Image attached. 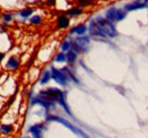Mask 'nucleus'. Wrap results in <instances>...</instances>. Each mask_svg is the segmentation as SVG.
<instances>
[{"instance_id":"obj_1","label":"nucleus","mask_w":148,"mask_h":138,"mask_svg":"<svg viewBox=\"0 0 148 138\" xmlns=\"http://www.w3.org/2000/svg\"><path fill=\"white\" fill-rule=\"evenodd\" d=\"M39 96L48 100V101H51V102H55L58 103L65 111L69 116H72L71 113V110L69 108V105L66 103V93L63 92L62 89L57 88V87H48L47 89H43V91H40L39 93Z\"/></svg>"},{"instance_id":"obj_2","label":"nucleus","mask_w":148,"mask_h":138,"mask_svg":"<svg viewBox=\"0 0 148 138\" xmlns=\"http://www.w3.org/2000/svg\"><path fill=\"white\" fill-rule=\"evenodd\" d=\"M95 20L100 26L103 33L106 36V39L107 37L113 39V37H116L117 36V30H116L114 23H112L108 19H106L105 17H101V16H97V17L95 18Z\"/></svg>"},{"instance_id":"obj_3","label":"nucleus","mask_w":148,"mask_h":138,"mask_svg":"<svg viewBox=\"0 0 148 138\" xmlns=\"http://www.w3.org/2000/svg\"><path fill=\"white\" fill-rule=\"evenodd\" d=\"M125 17H127V12L124 9H120V8H116V7L108 8L105 13V18L108 19L112 23L121 22Z\"/></svg>"},{"instance_id":"obj_4","label":"nucleus","mask_w":148,"mask_h":138,"mask_svg":"<svg viewBox=\"0 0 148 138\" xmlns=\"http://www.w3.org/2000/svg\"><path fill=\"white\" fill-rule=\"evenodd\" d=\"M47 121H57V122H60L62 124H64L65 127H67L69 129H71L74 134H76V135L81 136L82 138H90L87 134H84L81 129L76 128V127L73 126L70 121L65 120V119H63V118H60V117H57V116H47Z\"/></svg>"},{"instance_id":"obj_5","label":"nucleus","mask_w":148,"mask_h":138,"mask_svg":"<svg viewBox=\"0 0 148 138\" xmlns=\"http://www.w3.org/2000/svg\"><path fill=\"white\" fill-rule=\"evenodd\" d=\"M50 74H51V79H54L58 85L66 86L69 84L67 77L65 76V74L60 69H57L55 67H50Z\"/></svg>"},{"instance_id":"obj_6","label":"nucleus","mask_w":148,"mask_h":138,"mask_svg":"<svg viewBox=\"0 0 148 138\" xmlns=\"http://www.w3.org/2000/svg\"><path fill=\"white\" fill-rule=\"evenodd\" d=\"M88 32H89L90 36H92V37H97V39H106V36H105V34L103 33L100 26H99V25L97 24V22L95 20V18H93V19H90V22H89V25H88Z\"/></svg>"},{"instance_id":"obj_7","label":"nucleus","mask_w":148,"mask_h":138,"mask_svg":"<svg viewBox=\"0 0 148 138\" xmlns=\"http://www.w3.org/2000/svg\"><path fill=\"white\" fill-rule=\"evenodd\" d=\"M36 104H39L41 105L42 108H45L46 110H51V109H55V102H51V101H48L41 96L38 95L37 97H33L31 100V105H36Z\"/></svg>"},{"instance_id":"obj_8","label":"nucleus","mask_w":148,"mask_h":138,"mask_svg":"<svg viewBox=\"0 0 148 138\" xmlns=\"http://www.w3.org/2000/svg\"><path fill=\"white\" fill-rule=\"evenodd\" d=\"M144 8H147V3L145 2V0H134L124 6L125 12H133V10H139Z\"/></svg>"},{"instance_id":"obj_9","label":"nucleus","mask_w":148,"mask_h":138,"mask_svg":"<svg viewBox=\"0 0 148 138\" xmlns=\"http://www.w3.org/2000/svg\"><path fill=\"white\" fill-rule=\"evenodd\" d=\"M74 41H75V43L82 49L83 53L88 51V49H89V44H90V36H88V35L77 36V37L74 39Z\"/></svg>"},{"instance_id":"obj_10","label":"nucleus","mask_w":148,"mask_h":138,"mask_svg":"<svg viewBox=\"0 0 148 138\" xmlns=\"http://www.w3.org/2000/svg\"><path fill=\"white\" fill-rule=\"evenodd\" d=\"M21 66V59L17 55H10L7 60L6 64V69L9 71H16Z\"/></svg>"},{"instance_id":"obj_11","label":"nucleus","mask_w":148,"mask_h":138,"mask_svg":"<svg viewBox=\"0 0 148 138\" xmlns=\"http://www.w3.org/2000/svg\"><path fill=\"white\" fill-rule=\"evenodd\" d=\"M56 26L58 30H66L70 26V18L66 15H59L56 19Z\"/></svg>"},{"instance_id":"obj_12","label":"nucleus","mask_w":148,"mask_h":138,"mask_svg":"<svg viewBox=\"0 0 148 138\" xmlns=\"http://www.w3.org/2000/svg\"><path fill=\"white\" fill-rule=\"evenodd\" d=\"M87 31H88V26L86 24H77L70 30V35L76 34L77 36H82V35H86Z\"/></svg>"},{"instance_id":"obj_13","label":"nucleus","mask_w":148,"mask_h":138,"mask_svg":"<svg viewBox=\"0 0 148 138\" xmlns=\"http://www.w3.org/2000/svg\"><path fill=\"white\" fill-rule=\"evenodd\" d=\"M42 129H43V123H37L29 127V133L33 136V138H42L41 136Z\"/></svg>"},{"instance_id":"obj_14","label":"nucleus","mask_w":148,"mask_h":138,"mask_svg":"<svg viewBox=\"0 0 148 138\" xmlns=\"http://www.w3.org/2000/svg\"><path fill=\"white\" fill-rule=\"evenodd\" d=\"M60 70L65 74V76L67 77L69 82H72V83H74V84H80V80L77 79V77L73 74V71L70 69V67H64V68L60 69Z\"/></svg>"},{"instance_id":"obj_15","label":"nucleus","mask_w":148,"mask_h":138,"mask_svg":"<svg viewBox=\"0 0 148 138\" xmlns=\"http://www.w3.org/2000/svg\"><path fill=\"white\" fill-rule=\"evenodd\" d=\"M83 13V8H81V7H74V8H71V9H69L64 15H66L69 18H73V17H76V16H80L81 14Z\"/></svg>"},{"instance_id":"obj_16","label":"nucleus","mask_w":148,"mask_h":138,"mask_svg":"<svg viewBox=\"0 0 148 138\" xmlns=\"http://www.w3.org/2000/svg\"><path fill=\"white\" fill-rule=\"evenodd\" d=\"M51 79V74H50V69H47L42 72V76L40 78V84L41 85H47Z\"/></svg>"},{"instance_id":"obj_17","label":"nucleus","mask_w":148,"mask_h":138,"mask_svg":"<svg viewBox=\"0 0 148 138\" xmlns=\"http://www.w3.org/2000/svg\"><path fill=\"white\" fill-rule=\"evenodd\" d=\"M14 131V127L12 124H7V123H3V124H0V134L1 135H9Z\"/></svg>"},{"instance_id":"obj_18","label":"nucleus","mask_w":148,"mask_h":138,"mask_svg":"<svg viewBox=\"0 0 148 138\" xmlns=\"http://www.w3.org/2000/svg\"><path fill=\"white\" fill-rule=\"evenodd\" d=\"M65 54H66V62H69V65H73V64L76 62V60H77V54L74 51L70 50V51L66 52Z\"/></svg>"},{"instance_id":"obj_19","label":"nucleus","mask_w":148,"mask_h":138,"mask_svg":"<svg viewBox=\"0 0 148 138\" xmlns=\"http://www.w3.org/2000/svg\"><path fill=\"white\" fill-rule=\"evenodd\" d=\"M13 18H14V14L13 13L6 12V13H2V15L0 17V20H1L2 24H8V23H10L13 20Z\"/></svg>"},{"instance_id":"obj_20","label":"nucleus","mask_w":148,"mask_h":138,"mask_svg":"<svg viewBox=\"0 0 148 138\" xmlns=\"http://www.w3.org/2000/svg\"><path fill=\"white\" fill-rule=\"evenodd\" d=\"M33 13H34V8H25L18 12V15L22 18H30Z\"/></svg>"},{"instance_id":"obj_21","label":"nucleus","mask_w":148,"mask_h":138,"mask_svg":"<svg viewBox=\"0 0 148 138\" xmlns=\"http://www.w3.org/2000/svg\"><path fill=\"white\" fill-rule=\"evenodd\" d=\"M60 50H62V52H64V53L71 50V41H70V37H67L65 41L62 42V44H60Z\"/></svg>"},{"instance_id":"obj_22","label":"nucleus","mask_w":148,"mask_h":138,"mask_svg":"<svg viewBox=\"0 0 148 138\" xmlns=\"http://www.w3.org/2000/svg\"><path fill=\"white\" fill-rule=\"evenodd\" d=\"M55 62H58V64H63V62H66V54L64 52H58L54 58Z\"/></svg>"},{"instance_id":"obj_23","label":"nucleus","mask_w":148,"mask_h":138,"mask_svg":"<svg viewBox=\"0 0 148 138\" xmlns=\"http://www.w3.org/2000/svg\"><path fill=\"white\" fill-rule=\"evenodd\" d=\"M30 24L31 25H40L42 23V17L40 15H34V16H31L29 19Z\"/></svg>"},{"instance_id":"obj_24","label":"nucleus","mask_w":148,"mask_h":138,"mask_svg":"<svg viewBox=\"0 0 148 138\" xmlns=\"http://www.w3.org/2000/svg\"><path fill=\"white\" fill-rule=\"evenodd\" d=\"M92 2H93V0H77V1H76L77 6L81 7V8H83V7H86V6L92 5Z\"/></svg>"},{"instance_id":"obj_25","label":"nucleus","mask_w":148,"mask_h":138,"mask_svg":"<svg viewBox=\"0 0 148 138\" xmlns=\"http://www.w3.org/2000/svg\"><path fill=\"white\" fill-rule=\"evenodd\" d=\"M45 3L47 6H50V7H54L56 5V0H45Z\"/></svg>"},{"instance_id":"obj_26","label":"nucleus","mask_w":148,"mask_h":138,"mask_svg":"<svg viewBox=\"0 0 148 138\" xmlns=\"http://www.w3.org/2000/svg\"><path fill=\"white\" fill-rule=\"evenodd\" d=\"M5 57H6V53L5 52H0V62L5 59Z\"/></svg>"},{"instance_id":"obj_27","label":"nucleus","mask_w":148,"mask_h":138,"mask_svg":"<svg viewBox=\"0 0 148 138\" xmlns=\"http://www.w3.org/2000/svg\"><path fill=\"white\" fill-rule=\"evenodd\" d=\"M145 2L147 3V8H148V0H145Z\"/></svg>"},{"instance_id":"obj_28","label":"nucleus","mask_w":148,"mask_h":138,"mask_svg":"<svg viewBox=\"0 0 148 138\" xmlns=\"http://www.w3.org/2000/svg\"><path fill=\"white\" fill-rule=\"evenodd\" d=\"M23 138H30V137H23Z\"/></svg>"}]
</instances>
